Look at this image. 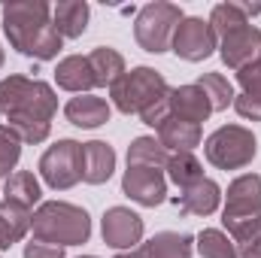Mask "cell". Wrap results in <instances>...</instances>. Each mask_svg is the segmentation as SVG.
<instances>
[{
    "mask_svg": "<svg viewBox=\"0 0 261 258\" xmlns=\"http://www.w3.org/2000/svg\"><path fill=\"white\" fill-rule=\"evenodd\" d=\"M58 97L49 82L28 76H6L0 82V116L21 137V143H43L52 131Z\"/></svg>",
    "mask_w": 261,
    "mask_h": 258,
    "instance_id": "obj_1",
    "label": "cell"
},
{
    "mask_svg": "<svg viewBox=\"0 0 261 258\" xmlns=\"http://www.w3.org/2000/svg\"><path fill=\"white\" fill-rule=\"evenodd\" d=\"M40 194H43L40 192V183H37V176L31 170H15L3 183V200L18 203L24 210H31L34 203H40Z\"/></svg>",
    "mask_w": 261,
    "mask_h": 258,
    "instance_id": "obj_22",
    "label": "cell"
},
{
    "mask_svg": "<svg viewBox=\"0 0 261 258\" xmlns=\"http://www.w3.org/2000/svg\"><path fill=\"white\" fill-rule=\"evenodd\" d=\"M55 82H58V88L73 91V94H88L91 88H97L91 64H88V55H67V58H61L58 67H55Z\"/></svg>",
    "mask_w": 261,
    "mask_h": 258,
    "instance_id": "obj_16",
    "label": "cell"
},
{
    "mask_svg": "<svg viewBox=\"0 0 261 258\" xmlns=\"http://www.w3.org/2000/svg\"><path fill=\"white\" fill-rule=\"evenodd\" d=\"M170 49H173L182 61L197 64V61H206V58L219 49V37H216V31L210 28V21L197 18V15H186V18L179 21L176 34H173Z\"/></svg>",
    "mask_w": 261,
    "mask_h": 258,
    "instance_id": "obj_8",
    "label": "cell"
},
{
    "mask_svg": "<svg viewBox=\"0 0 261 258\" xmlns=\"http://www.w3.org/2000/svg\"><path fill=\"white\" fill-rule=\"evenodd\" d=\"M167 149L155 140V137H137L128 146V164H140V167H167Z\"/></svg>",
    "mask_w": 261,
    "mask_h": 258,
    "instance_id": "obj_26",
    "label": "cell"
},
{
    "mask_svg": "<svg viewBox=\"0 0 261 258\" xmlns=\"http://www.w3.org/2000/svg\"><path fill=\"white\" fill-rule=\"evenodd\" d=\"M237 82H240V94H246V97H258L261 100V58H255L252 64L240 67L237 70Z\"/></svg>",
    "mask_w": 261,
    "mask_h": 258,
    "instance_id": "obj_30",
    "label": "cell"
},
{
    "mask_svg": "<svg viewBox=\"0 0 261 258\" xmlns=\"http://www.w3.org/2000/svg\"><path fill=\"white\" fill-rule=\"evenodd\" d=\"M0 258H3V255H0Z\"/></svg>",
    "mask_w": 261,
    "mask_h": 258,
    "instance_id": "obj_37",
    "label": "cell"
},
{
    "mask_svg": "<svg viewBox=\"0 0 261 258\" xmlns=\"http://www.w3.org/2000/svg\"><path fill=\"white\" fill-rule=\"evenodd\" d=\"M195 85L206 94V100H210L213 113H222V110L234 107V85H231L222 73H203Z\"/></svg>",
    "mask_w": 261,
    "mask_h": 258,
    "instance_id": "obj_27",
    "label": "cell"
},
{
    "mask_svg": "<svg viewBox=\"0 0 261 258\" xmlns=\"http://www.w3.org/2000/svg\"><path fill=\"white\" fill-rule=\"evenodd\" d=\"M3 31L15 52L37 58V61L58 58L61 43H64V37L58 34V28L52 21V6L46 0L3 3Z\"/></svg>",
    "mask_w": 261,
    "mask_h": 258,
    "instance_id": "obj_2",
    "label": "cell"
},
{
    "mask_svg": "<svg viewBox=\"0 0 261 258\" xmlns=\"http://www.w3.org/2000/svg\"><path fill=\"white\" fill-rule=\"evenodd\" d=\"M116 170V149L103 140L82 143V183L103 186Z\"/></svg>",
    "mask_w": 261,
    "mask_h": 258,
    "instance_id": "obj_13",
    "label": "cell"
},
{
    "mask_svg": "<svg viewBox=\"0 0 261 258\" xmlns=\"http://www.w3.org/2000/svg\"><path fill=\"white\" fill-rule=\"evenodd\" d=\"M110 104L103 100V97H97V94H79V97H70L64 107V116L70 125H76V128H100V125H107L110 122Z\"/></svg>",
    "mask_w": 261,
    "mask_h": 258,
    "instance_id": "obj_15",
    "label": "cell"
},
{
    "mask_svg": "<svg viewBox=\"0 0 261 258\" xmlns=\"http://www.w3.org/2000/svg\"><path fill=\"white\" fill-rule=\"evenodd\" d=\"M206 21H210V28L216 31V37L222 40L225 34H231V31H237V28L249 24V15H246V6H243V3L228 0V3H216Z\"/></svg>",
    "mask_w": 261,
    "mask_h": 258,
    "instance_id": "obj_25",
    "label": "cell"
},
{
    "mask_svg": "<svg viewBox=\"0 0 261 258\" xmlns=\"http://www.w3.org/2000/svg\"><path fill=\"white\" fill-rule=\"evenodd\" d=\"M28 231H31V210L3 200L0 203V252L18 243Z\"/></svg>",
    "mask_w": 261,
    "mask_h": 258,
    "instance_id": "obj_20",
    "label": "cell"
},
{
    "mask_svg": "<svg viewBox=\"0 0 261 258\" xmlns=\"http://www.w3.org/2000/svg\"><path fill=\"white\" fill-rule=\"evenodd\" d=\"M182 9L176 3H164V0H155V3H146L140 12H137V21H134V40L140 43L143 52H152V55H161L170 49L173 43V34L182 21Z\"/></svg>",
    "mask_w": 261,
    "mask_h": 258,
    "instance_id": "obj_5",
    "label": "cell"
},
{
    "mask_svg": "<svg viewBox=\"0 0 261 258\" xmlns=\"http://www.w3.org/2000/svg\"><path fill=\"white\" fill-rule=\"evenodd\" d=\"M24 258H64V249L52 246V243H43V240H31L24 246Z\"/></svg>",
    "mask_w": 261,
    "mask_h": 258,
    "instance_id": "obj_32",
    "label": "cell"
},
{
    "mask_svg": "<svg viewBox=\"0 0 261 258\" xmlns=\"http://www.w3.org/2000/svg\"><path fill=\"white\" fill-rule=\"evenodd\" d=\"M40 176L55 192L73 189L82 179V143L58 140L55 146H49L40 158Z\"/></svg>",
    "mask_w": 261,
    "mask_h": 258,
    "instance_id": "obj_7",
    "label": "cell"
},
{
    "mask_svg": "<svg viewBox=\"0 0 261 258\" xmlns=\"http://www.w3.org/2000/svg\"><path fill=\"white\" fill-rule=\"evenodd\" d=\"M0 67H3V49H0Z\"/></svg>",
    "mask_w": 261,
    "mask_h": 258,
    "instance_id": "obj_35",
    "label": "cell"
},
{
    "mask_svg": "<svg viewBox=\"0 0 261 258\" xmlns=\"http://www.w3.org/2000/svg\"><path fill=\"white\" fill-rule=\"evenodd\" d=\"M122 192L140 207H158L167 197V179H164V173L158 167L128 164V170L122 176Z\"/></svg>",
    "mask_w": 261,
    "mask_h": 258,
    "instance_id": "obj_9",
    "label": "cell"
},
{
    "mask_svg": "<svg viewBox=\"0 0 261 258\" xmlns=\"http://www.w3.org/2000/svg\"><path fill=\"white\" fill-rule=\"evenodd\" d=\"M31 231H34V240H43V243H52V246L64 249V246L88 243V237H91V219L76 203L46 200L31 216Z\"/></svg>",
    "mask_w": 261,
    "mask_h": 258,
    "instance_id": "obj_3",
    "label": "cell"
},
{
    "mask_svg": "<svg viewBox=\"0 0 261 258\" xmlns=\"http://www.w3.org/2000/svg\"><path fill=\"white\" fill-rule=\"evenodd\" d=\"M222 203V189L213 183V179H200L192 189H182L179 197H173V207L182 213V216H213Z\"/></svg>",
    "mask_w": 261,
    "mask_h": 258,
    "instance_id": "obj_14",
    "label": "cell"
},
{
    "mask_svg": "<svg viewBox=\"0 0 261 258\" xmlns=\"http://www.w3.org/2000/svg\"><path fill=\"white\" fill-rule=\"evenodd\" d=\"M88 3H82V0H61L58 6H52V21H55V28H58V34L61 37H70V40H76V37H82L85 34V28H88Z\"/></svg>",
    "mask_w": 261,
    "mask_h": 258,
    "instance_id": "obj_19",
    "label": "cell"
},
{
    "mask_svg": "<svg viewBox=\"0 0 261 258\" xmlns=\"http://www.w3.org/2000/svg\"><path fill=\"white\" fill-rule=\"evenodd\" d=\"M79 258H97V255H79Z\"/></svg>",
    "mask_w": 261,
    "mask_h": 258,
    "instance_id": "obj_36",
    "label": "cell"
},
{
    "mask_svg": "<svg viewBox=\"0 0 261 258\" xmlns=\"http://www.w3.org/2000/svg\"><path fill=\"white\" fill-rule=\"evenodd\" d=\"M200 137H203L200 125L186 122V119H176V116H167L158 125V143L167 152H192L195 146H200Z\"/></svg>",
    "mask_w": 261,
    "mask_h": 258,
    "instance_id": "obj_18",
    "label": "cell"
},
{
    "mask_svg": "<svg viewBox=\"0 0 261 258\" xmlns=\"http://www.w3.org/2000/svg\"><path fill=\"white\" fill-rule=\"evenodd\" d=\"M170 94V85L167 79L152 70V67H134L125 70L122 79L110 88V97H113V107L125 116H143L149 107H155L158 100H164Z\"/></svg>",
    "mask_w": 261,
    "mask_h": 258,
    "instance_id": "obj_4",
    "label": "cell"
},
{
    "mask_svg": "<svg viewBox=\"0 0 261 258\" xmlns=\"http://www.w3.org/2000/svg\"><path fill=\"white\" fill-rule=\"evenodd\" d=\"M237 255H240V258H261V231H258V234H252L246 243H240V246H237Z\"/></svg>",
    "mask_w": 261,
    "mask_h": 258,
    "instance_id": "obj_33",
    "label": "cell"
},
{
    "mask_svg": "<svg viewBox=\"0 0 261 258\" xmlns=\"http://www.w3.org/2000/svg\"><path fill=\"white\" fill-rule=\"evenodd\" d=\"M213 113L206 94L197 88V85H179V88H170V116L176 119H186V122H206Z\"/></svg>",
    "mask_w": 261,
    "mask_h": 258,
    "instance_id": "obj_17",
    "label": "cell"
},
{
    "mask_svg": "<svg viewBox=\"0 0 261 258\" xmlns=\"http://www.w3.org/2000/svg\"><path fill=\"white\" fill-rule=\"evenodd\" d=\"M116 258H149V255H146L143 246H137V249H128V252H119Z\"/></svg>",
    "mask_w": 261,
    "mask_h": 258,
    "instance_id": "obj_34",
    "label": "cell"
},
{
    "mask_svg": "<svg viewBox=\"0 0 261 258\" xmlns=\"http://www.w3.org/2000/svg\"><path fill=\"white\" fill-rule=\"evenodd\" d=\"M167 176L170 183H176L179 189H192L195 183L203 179V164L195 158V152H173L167 158Z\"/></svg>",
    "mask_w": 261,
    "mask_h": 258,
    "instance_id": "obj_24",
    "label": "cell"
},
{
    "mask_svg": "<svg viewBox=\"0 0 261 258\" xmlns=\"http://www.w3.org/2000/svg\"><path fill=\"white\" fill-rule=\"evenodd\" d=\"M88 64H91V73H94V82L103 88V85H116L119 79H122V73H125V58L116 52V49H110V46H97V49H91L88 52Z\"/></svg>",
    "mask_w": 261,
    "mask_h": 258,
    "instance_id": "obj_21",
    "label": "cell"
},
{
    "mask_svg": "<svg viewBox=\"0 0 261 258\" xmlns=\"http://www.w3.org/2000/svg\"><path fill=\"white\" fill-rule=\"evenodd\" d=\"M195 246L203 258H240L234 240L225 231H219V228H203L195 237Z\"/></svg>",
    "mask_w": 261,
    "mask_h": 258,
    "instance_id": "obj_28",
    "label": "cell"
},
{
    "mask_svg": "<svg viewBox=\"0 0 261 258\" xmlns=\"http://www.w3.org/2000/svg\"><path fill=\"white\" fill-rule=\"evenodd\" d=\"M258 213H261V176L258 173H243L228 186L222 222H237V219H249V216H258Z\"/></svg>",
    "mask_w": 261,
    "mask_h": 258,
    "instance_id": "obj_10",
    "label": "cell"
},
{
    "mask_svg": "<svg viewBox=\"0 0 261 258\" xmlns=\"http://www.w3.org/2000/svg\"><path fill=\"white\" fill-rule=\"evenodd\" d=\"M100 231H103V243L107 246L125 252V249H134L143 240V219L128 207H110L103 213Z\"/></svg>",
    "mask_w": 261,
    "mask_h": 258,
    "instance_id": "obj_11",
    "label": "cell"
},
{
    "mask_svg": "<svg viewBox=\"0 0 261 258\" xmlns=\"http://www.w3.org/2000/svg\"><path fill=\"white\" fill-rule=\"evenodd\" d=\"M149 258H192V237L179 231H161L149 243H143Z\"/></svg>",
    "mask_w": 261,
    "mask_h": 258,
    "instance_id": "obj_23",
    "label": "cell"
},
{
    "mask_svg": "<svg viewBox=\"0 0 261 258\" xmlns=\"http://www.w3.org/2000/svg\"><path fill=\"white\" fill-rule=\"evenodd\" d=\"M234 110L243 116V119H252L261 122V100L258 97H246V94H234Z\"/></svg>",
    "mask_w": 261,
    "mask_h": 258,
    "instance_id": "obj_31",
    "label": "cell"
},
{
    "mask_svg": "<svg viewBox=\"0 0 261 258\" xmlns=\"http://www.w3.org/2000/svg\"><path fill=\"white\" fill-rule=\"evenodd\" d=\"M219 55L231 70L252 64L255 58H261V31L252 28V24H243V28L225 34L222 43H219Z\"/></svg>",
    "mask_w": 261,
    "mask_h": 258,
    "instance_id": "obj_12",
    "label": "cell"
},
{
    "mask_svg": "<svg viewBox=\"0 0 261 258\" xmlns=\"http://www.w3.org/2000/svg\"><path fill=\"white\" fill-rule=\"evenodd\" d=\"M255 152H258V140L243 125H222L203 143L206 161L213 167H219V170H240V167L252 164Z\"/></svg>",
    "mask_w": 261,
    "mask_h": 258,
    "instance_id": "obj_6",
    "label": "cell"
},
{
    "mask_svg": "<svg viewBox=\"0 0 261 258\" xmlns=\"http://www.w3.org/2000/svg\"><path fill=\"white\" fill-rule=\"evenodd\" d=\"M21 158V137L9 125H0V176H12Z\"/></svg>",
    "mask_w": 261,
    "mask_h": 258,
    "instance_id": "obj_29",
    "label": "cell"
}]
</instances>
